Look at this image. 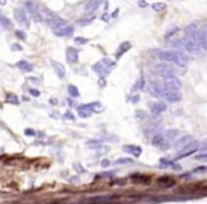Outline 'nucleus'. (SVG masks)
<instances>
[{
    "label": "nucleus",
    "instance_id": "1",
    "mask_svg": "<svg viewBox=\"0 0 207 204\" xmlns=\"http://www.w3.org/2000/svg\"><path fill=\"white\" fill-rule=\"evenodd\" d=\"M156 57L163 62H170L178 66H186L188 58L180 51H156Z\"/></svg>",
    "mask_w": 207,
    "mask_h": 204
},
{
    "label": "nucleus",
    "instance_id": "2",
    "mask_svg": "<svg viewBox=\"0 0 207 204\" xmlns=\"http://www.w3.org/2000/svg\"><path fill=\"white\" fill-rule=\"evenodd\" d=\"M162 87L165 90H168V92H176V89H180V82L175 76L165 77L163 83H162Z\"/></svg>",
    "mask_w": 207,
    "mask_h": 204
},
{
    "label": "nucleus",
    "instance_id": "3",
    "mask_svg": "<svg viewBox=\"0 0 207 204\" xmlns=\"http://www.w3.org/2000/svg\"><path fill=\"white\" fill-rule=\"evenodd\" d=\"M14 19L17 20L21 26L26 27V28L27 27H30V21H28L27 13L23 10V9H16V10H14Z\"/></svg>",
    "mask_w": 207,
    "mask_h": 204
},
{
    "label": "nucleus",
    "instance_id": "4",
    "mask_svg": "<svg viewBox=\"0 0 207 204\" xmlns=\"http://www.w3.org/2000/svg\"><path fill=\"white\" fill-rule=\"evenodd\" d=\"M24 7L27 9V11L32 16V19H34V20H41L39 13H38V6H37V3H34V1H24Z\"/></svg>",
    "mask_w": 207,
    "mask_h": 204
},
{
    "label": "nucleus",
    "instance_id": "5",
    "mask_svg": "<svg viewBox=\"0 0 207 204\" xmlns=\"http://www.w3.org/2000/svg\"><path fill=\"white\" fill-rule=\"evenodd\" d=\"M155 70L159 73V75H163L165 77H170V76H173V68L172 66H169V65L166 64H161V65H158L155 68Z\"/></svg>",
    "mask_w": 207,
    "mask_h": 204
},
{
    "label": "nucleus",
    "instance_id": "6",
    "mask_svg": "<svg viewBox=\"0 0 207 204\" xmlns=\"http://www.w3.org/2000/svg\"><path fill=\"white\" fill-rule=\"evenodd\" d=\"M78 113L82 118H87L93 113V107H92V104H83V106L78 107Z\"/></svg>",
    "mask_w": 207,
    "mask_h": 204
},
{
    "label": "nucleus",
    "instance_id": "7",
    "mask_svg": "<svg viewBox=\"0 0 207 204\" xmlns=\"http://www.w3.org/2000/svg\"><path fill=\"white\" fill-rule=\"evenodd\" d=\"M78 58H79V51L76 48H68L66 49V59H68V62L76 64L78 62Z\"/></svg>",
    "mask_w": 207,
    "mask_h": 204
},
{
    "label": "nucleus",
    "instance_id": "8",
    "mask_svg": "<svg viewBox=\"0 0 207 204\" xmlns=\"http://www.w3.org/2000/svg\"><path fill=\"white\" fill-rule=\"evenodd\" d=\"M54 34H55L57 37H69V35L73 34V27L65 26V27H62V28H59V30H55Z\"/></svg>",
    "mask_w": 207,
    "mask_h": 204
},
{
    "label": "nucleus",
    "instance_id": "9",
    "mask_svg": "<svg viewBox=\"0 0 207 204\" xmlns=\"http://www.w3.org/2000/svg\"><path fill=\"white\" fill-rule=\"evenodd\" d=\"M48 24L52 27V28H55L57 30V27H58V30L59 28H62V27H65V20L64 19H61V17H52L49 21H48Z\"/></svg>",
    "mask_w": 207,
    "mask_h": 204
},
{
    "label": "nucleus",
    "instance_id": "10",
    "mask_svg": "<svg viewBox=\"0 0 207 204\" xmlns=\"http://www.w3.org/2000/svg\"><path fill=\"white\" fill-rule=\"evenodd\" d=\"M52 66H54V69L57 72V75H58L59 79H64L65 77V68L62 64H59L57 61H52Z\"/></svg>",
    "mask_w": 207,
    "mask_h": 204
},
{
    "label": "nucleus",
    "instance_id": "11",
    "mask_svg": "<svg viewBox=\"0 0 207 204\" xmlns=\"http://www.w3.org/2000/svg\"><path fill=\"white\" fill-rule=\"evenodd\" d=\"M123 149L125 151V152L133 153L134 156H140V155H141V148L135 147V145H124Z\"/></svg>",
    "mask_w": 207,
    "mask_h": 204
},
{
    "label": "nucleus",
    "instance_id": "12",
    "mask_svg": "<svg viewBox=\"0 0 207 204\" xmlns=\"http://www.w3.org/2000/svg\"><path fill=\"white\" fill-rule=\"evenodd\" d=\"M158 185H159V186H166V187H170V186L175 185V180H173L172 178H169V176H166V178L158 179Z\"/></svg>",
    "mask_w": 207,
    "mask_h": 204
},
{
    "label": "nucleus",
    "instance_id": "13",
    "mask_svg": "<svg viewBox=\"0 0 207 204\" xmlns=\"http://www.w3.org/2000/svg\"><path fill=\"white\" fill-rule=\"evenodd\" d=\"M17 68L21 70H24V72H31L32 70V65L30 64V62H27V61H20L19 64H17Z\"/></svg>",
    "mask_w": 207,
    "mask_h": 204
},
{
    "label": "nucleus",
    "instance_id": "14",
    "mask_svg": "<svg viewBox=\"0 0 207 204\" xmlns=\"http://www.w3.org/2000/svg\"><path fill=\"white\" fill-rule=\"evenodd\" d=\"M0 26L3 30H10V27H11V23H10V20L7 19L4 14H0Z\"/></svg>",
    "mask_w": 207,
    "mask_h": 204
},
{
    "label": "nucleus",
    "instance_id": "15",
    "mask_svg": "<svg viewBox=\"0 0 207 204\" xmlns=\"http://www.w3.org/2000/svg\"><path fill=\"white\" fill-rule=\"evenodd\" d=\"M93 70H96V73H99V75L107 73V68H104V65H102V64L95 65V66H93Z\"/></svg>",
    "mask_w": 207,
    "mask_h": 204
},
{
    "label": "nucleus",
    "instance_id": "16",
    "mask_svg": "<svg viewBox=\"0 0 207 204\" xmlns=\"http://www.w3.org/2000/svg\"><path fill=\"white\" fill-rule=\"evenodd\" d=\"M99 4H100L99 1H89L85 9H86V11H93V10H96L97 7H99Z\"/></svg>",
    "mask_w": 207,
    "mask_h": 204
},
{
    "label": "nucleus",
    "instance_id": "17",
    "mask_svg": "<svg viewBox=\"0 0 207 204\" xmlns=\"http://www.w3.org/2000/svg\"><path fill=\"white\" fill-rule=\"evenodd\" d=\"M6 100H7V103H11V104H19V99H17V96L11 94V93H9V94L6 96Z\"/></svg>",
    "mask_w": 207,
    "mask_h": 204
},
{
    "label": "nucleus",
    "instance_id": "18",
    "mask_svg": "<svg viewBox=\"0 0 207 204\" xmlns=\"http://www.w3.org/2000/svg\"><path fill=\"white\" fill-rule=\"evenodd\" d=\"M68 93H69L72 97H78V96H79V90L76 89L75 86H72V84H71V86L68 87Z\"/></svg>",
    "mask_w": 207,
    "mask_h": 204
},
{
    "label": "nucleus",
    "instance_id": "19",
    "mask_svg": "<svg viewBox=\"0 0 207 204\" xmlns=\"http://www.w3.org/2000/svg\"><path fill=\"white\" fill-rule=\"evenodd\" d=\"M163 138H165V137H163V135H161V134L155 135V137L152 138V144H154V145H161V142L163 141Z\"/></svg>",
    "mask_w": 207,
    "mask_h": 204
},
{
    "label": "nucleus",
    "instance_id": "20",
    "mask_svg": "<svg viewBox=\"0 0 207 204\" xmlns=\"http://www.w3.org/2000/svg\"><path fill=\"white\" fill-rule=\"evenodd\" d=\"M127 48H130V44H128V42H124V44L121 45V47H120V49H121V51H118V52H117V55H116V57H117V58H120L123 52L127 51Z\"/></svg>",
    "mask_w": 207,
    "mask_h": 204
},
{
    "label": "nucleus",
    "instance_id": "21",
    "mask_svg": "<svg viewBox=\"0 0 207 204\" xmlns=\"http://www.w3.org/2000/svg\"><path fill=\"white\" fill-rule=\"evenodd\" d=\"M16 35H17L20 39H26L27 38V34L24 31H21V30H17V31H16Z\"/></svg>",
    "mask_w": 207,
    "mask_h": 204
},
{
    "label": "nucleus",
    "instance_id": "22",
    "mask_svg": "<svg viewBox=\"0 0 207 204\" xmlns=\"http://www.w3.org/2000/svg\"><path fill=\"white\" fill-rule=\"evenodd\" d=\"M75 42L79 44V45H83V44L87 42V39H86V38H80V37H79V38H75Z\"/></svg>",
    "mask_w": 207,
    "mask_h": 204
},
{
    "label": "nucleus",
    "instance_id": "23",
    "mask_svg": "<svg viewBox=\"0 0 207 204\" xmlns=\"http://www.w3.org/2000/svg\"><path fill=\"white\" fill-rule=\"evenodd\" d=\"M163 7H165L163 3H156L155 6H154V9H155V10H161V9H163Z\"/></svg>",
    "mask_w": 207,
    "mask_h": 204
},
{
    "label": "nucleus",
    "instance_id": "24",
    "mask_svg": "<svg viewBox=\"0 0 207 204\" xmlns=\"http://www.w3.org/2000/svg\"><path fill=\"white\" fill-rule=\"evenodd\" d=\"M11 49H14V51H21V45L13 44V45H11Z\"/></svg>",
    "mask_w": 207,
    "mask_h": 204
},
{
    "label": "nucleus",
    "instance_id": "25",
    "mask_svg": "<svg viewBox=\"0 0 207 204\" xmlns=\"http://www.w3.org/2000/svg\"><path fill=\"white\" fill-rule=\"evenodd\" d=\"M30 94H31V96H35V97H37V96H39V92H38V90L31 89V90H30Z\"/></svg>",
    "mask_w": 207,
    "mask_h": 204
},
{
    "label": "nucleus",
    "instance_id": "26",
    "mask_svg": "<svg viewBox=\"0 0 207 204\" xmlns=\"http://www.w3.org/2000/svg\"><path fill=\"white\" fill-rule=\"evenodd\" d=\"M26 135L32 137V135H35V131H34V130H26Z\"/></svg>",
    "mask_w": 207,
    "mask_h": 204
},
{
    "label": "nucleus",
    "instance_id": "27",
    "mask_svg": "<svg viewBox=\"0 0 207 204\" xmlns=\"http://www.w3.org/2000/svg\"><path fill=\"white\" fill-rule=\"evenodd\" d=\"M128 162H133L131 159H118L117 160V163H128Z\"/></svg>",
    "mask_w": 207,
    "mask_h": 204
},
{
    "label": "nucleus",
    "instance_id": "28",
    "mask_svg": "<svg viewBox=\"0 0 207 204\" xmlns=\"http://www.w3.org/2000/svg\"><path fill=\"white\" fill-rule=\"evenodd\" d=\"M65 117H66L68 120H75V117H73V115H72L71 113H66V114H65Z\"/></svg>",
    "mask_w": 207,
    "mask_h": 204
},
{
    "label": "nucleus",
    "instance_id": "29",
    "mask_svg": "<svg viewBox=\"0 0 207 204\" xmlns=\"http://www.w3.org/2000/svg\"><path fill=\"white\" fill-rule=\"evenodd\" d=\"M194 172H206V167L203 166V167H197V169H194Z\"/></svg>",
    "mask_w": 207,
    "mask_h": 204
},
{
    "label": "nucleus",
    "instance_id": "30",
    "mask_svg": "<svg viewBox=\"0 0 207 204\" xmlns=\"http://www.w3.org/2000/svg\"><path fill=\"white\" fill-rule=\"evenodd\" d=\"M109 165V160H103V166H107Z\"/></svg>",
    "mask_w": 207,
    "mask_h": 204
}]
</instances>
